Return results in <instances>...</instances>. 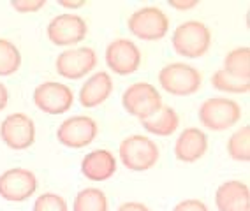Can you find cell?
Instances as JSON below:
<instances>
[{
    "label": "cell",
    "mask_w": 250,
    "mask_h": 211,
    "mask_svg": "<svg viewBox=\"0 0 250 211\" xmlns=\"http://www.w3.org/2000/svg\"><path fill=\"white\" fill-rule=\"evenodd\" d=\"M173 50L185 58H201L211 46V30L197 19L180 23L171 37Z\"/></svg>",
    "instance_id": "6da1fadb"
},
{
    "label": "cell",
    "mask_w": 250,
    "mask_h": 211,
    "mask_svg": "<svg viewBox=\"0 0 250 211\" xmlns=\"http://www.w3.org/2000/svg\"><path fill=\"white\" fill-rule=\"evenodd\" d=\"M120 160L129 171L143 173L150 171L161 158V150L155 141L146 135L132 134L127 135L118 146Z\"/></svg>",
    "instance_id": "7a4b0ae2"
},
{
    "label": "cell",
    "mask_w": 250,
    "mask_h": 211,
    "mask_svg": "<svg viewBox=\"0 0 250 211\" xmlns=\"http://www.w3.org/2000/svg\"><path fill=\"white\" fill-rule=\"evenodd\" d=\"M197 118L208 131L224 132L234 127L241 118V108L236 100L228 97H210L197 109Z\"/></svg>",
    "instance_id": "3957f363"
},
{
    "label": "cell",
    "mask_w": 250,
    "mask_h": 211,
    "mask_svg": "<svg viewBox=\"0 0 250 211\" xmlns=\"http://www.w3.org/2000/svg\"><path fill=\"white\" fill-rule=\"evenodd\" d=\"M159 85L167 94L176 97H187L201 90L203 74L194 65H188L185 62H173L161 69Z\"/></svg>",
    "instance_id": "277c9868"
},
{
    "label": "cell",
    "mask_w": 250,
    "mask_h": 211,
    "mask_svg": "<svg viewBox=\"0 0 250 211\" xmlns=\"http://www.w3.org/2000/svg\"><path fill=\"white\" fill-rule=\"evenodd\" d=\"M122 106L130 116H136L141 121L155 115L164 104H162V95L155 86L146 81H138L125 88L122 95Z\"/></svg>",
    "instance_id": "5b68a950"
},
{
    "label": "cell",
    "mask_w": 250,
    "mask_h": 211,
    "mask_svg": "<svg viewBox=\"0 0 250 211\" xmlns=\"http://www.w3.org/2000/svg\"><path fill=\"white\" fill-rule=\"evenodd\" d=\"M130 34L143 40L164 39L169 32V18L157 5H145L134 11L127 19Z\"/></svg>",
    "instance_id": "8992f818"
},
{
    "label": "cell",
    "mask_w": 250,
    "mask_h": 211,
    "mask_svg": "<svg viewBox=\"0 0 250 211\" xmlns=\"http://www.w3.org/2000/svg\"><path fill=\"white\" fill-rule=\"evenodd\" d=\"M99 134L97 121L86 115H76L63 120L57 129V139L60 144L72 150L85 148L95 141Z\"/></svg>",
    "instance_id": "52a82bcc"
},
{
    "label": "cell",
    "mask_w": 250,
    "mask_h": 211,
    "mask_svg": "<svg viewBox=\"0 0 250 211\" xmlns=\"http://www.w3.org/2000/svg\"><path fill=\"white\" fill-rule=\"evenodd\" d=\"M97 65V53L88 46H74L62 51L55 60V69L65 79H81Z\"/></svg>",
    "instance_id": "ba28073f"
},
{
    "label": "cell",
    "mask_w": 250,
    "mask_h": 211,
    "mask_svg": "<svg viewBox=\"0 0 250 211\" xmlns=\"http://www.w3.org/2000/svg\"><path fill=\"white\" fill-rule=\"evenodd\" d=\"M0 139L11 150H27L36 141V123L25 113H11L0 123Z\"/></svg>",
    "instance_id": "9c48e42d"
},
{
    "label": "cell",
    "mask_w": 250,
    "mask_h": 211,
    "mask_svg": "<svg viewBox=\"0 0 250 211\" xmlns=\"http://www.w3.org/2000/svg\"><path fill=\"white\" fill-rule=\"evenodd\" d=\"M46 34L55 46H71V48H74L78 42H81L86 37L88 25L80 14H58L48 23Z\"/></svg>",
    "instance_id": "30bf717a"
},
{
    "label": "cell",
    "mask_w": 250,
    "mask_h": 211,
    "mask_svg": "<svg viewBox=\"0 0 250 211\" xmlns=\"http://www.w3.org/2000/svg\"><path fill=\"white\" fill-rule=\"evenodd\" d=\"M34 104L48 115H62L72 108L74 92L58 81H44L34 90Z\"/></svg>",
    "instance_id": "8fae6325"
},
{
    "label": "cell",
    "mask_w": 250,
    "mask_h": 211,
    "mask_svg": "<svg viewBox=\"0 0 250 211\" xmlns=\"http://www.w3.org/2000/svg\"><path fill=\"white\" fill-rule=\"evenodd\" d=\"M37 176L25 167H13L0 174V197L9 202H23L37 190Z\"/></svg>",
    "instance_id": "7c38bea8"
},
{
    "label": "cell",
    "mask_w": 250,
    "mask_h": 211,
    "mask_svg": "<svg viewBox=\"0 0 250 211\" xmlns=\"http://www.w3.org/2000/svg\"><path fill=\"white\" fill-rule=\"evenodd\" d=\"M106 63L118 76H130L141 65V51L130 39H115L106 48Z\"/></svg>",
    "instance_id": "4fadbf2b"
},
{
    "label": "cell",
    "mask_w": 250,
    "mask_h": 211,
    "mask_svg": "<svg viewBox=\"0 0 250 211\" xmlns=\"http://www.w3.org/2000/svg\"><path fill=\"white\" fill-rule=\"evenodd\" d=\"M208 152V135L199 127H187L174 141V157L185 164L201 160Z\"/></svg>",
    "instance_id": "5bb4252c"
},
{
    "label": "cell",
    "mask_w": 250,
    "mask_h": 211,
    "mask_svg": "<svg viewBox=\"0 0 250 211\" xmlns=\"http://www.w3.org/2000/svg\"><path fill=\"white\" fill-rule=\"evenodd\" d=\"M215 204L219 211H250V190L245 181L229 180L215 192Z\"/></svg>",
    "instance_id": "9a60e30c"
},
{
    "label": "cell",
    "mask_w": 250,
    "mask_h": 211,
    "mask_svg": "<svg viewBox=\"0 0 250 211\" xmlns=\"http://www.w3.org/2000/svg\"><path fill=\"white\" fill-rule=\"evenodd\" d=\"M111 94H113V79L109 76V72L97 71L85 81V85L81 86L78 99H80V104L83 108L92 109L106 102Z\"/></svg>",
    "instance_id": "2e32d148"
},
{
    "label": "cell",
    "mask_w": 250,
    "mask_h": 211,
    "mask_svg": "<svg viewBox=\"0 0 250 211\" xmlns=\"http://www.w3.org/2000/svg\"><path fill=\"white\" fill-rule=\"evenodd\" d=\"M81 173L90 181H106L116 173V158L109 150H94L81 160Z\"/></svg>",
    "instance_id": "e0dca14e"
},
{
    "label": "cell",
    "mask_w": 250,
    "mask_h": 211,
    "mask_svg": "<svg viewBox=\"0 0 250 211\" xmlns=\"http://www.w3.org/2000/svg\"><path fill=\"white\" fill-rule=\"evenodd\" d=\"M141 125L146 132L159 137H167L178 131L180 118L178 113L174 111L171 106H162L155 115H152L146 120H141Z\"/></svg>",
    "instance_id": "ac0fdd59"
},
{
    "label": "cell",
    "mask_w": 250,
    "mask_h": 211,
    "mask_svg": "<svg viewBox=\"0 0 250 211\" xmlns=\"http://www.w3.org/2000/svg\"><path fill=\"white\" fill-rule=\"evenodd\" d=\"M224 71L238 77L250 81V50L249 46H240L231 50L224 58Z\"/></svg>",
    "instance_id": "d6986e66"
},
{
    "label": "cell",
    "mask_w": 250,
    "mask_h": 211,
    "mask_svg": "<svg viewBox=\"0 0 250 211\" xmlns=\"http://www.w3.org/2000/svg\"><path fill=\"white\" fill-rule=\"evenodd\" d=\"M72 211H107L106 193L97 187L80 190L72 202Z\"/></svg>",
    "instance_id": "ffe728a7"
},
{
    "label": "cell",
    "mask_w": 250,
    "mask_h": 211,
    "mask_svg": "<svg viewBox=\"0 0 250 211\" xmlns=\"http://www.w3.org/2000/svg\"><path fill=\"white\" fill-rule=\"evenodd\" d=\"M228 155L236 162L250 160V127L243 125L231 134L228 141Z\"/></svg>",
    "instance_id": "44dd1931"
},
{
    "label": "cell",
    "mask_w": 250,
    "mask_h": 211,
    "mask_svg": "<svg viewBox=\"0 0 250 211\" xmlns=\"http://www.w3.org/2000/svg\"><path fill=\"white\" fill-rule=\"evenodd\" d=\"M21 65V53L7 39H0V76H13Z\"/></svg>",
    "instance_id": "7402d4cb"
},
{
    "label": "cell",
    "mask_w": 250,
    "mask_h": 211,
    "mask_svg": "<svg viewBox=\"0 0 250 211\" xmlns=\"http://www.w3.org/2000/svg\"><path fill=\"white\" fill-rule=\"evenodd\" d=\"M211 85H213V88L226 92V94H249L250 90V81L238 79V77L228 74L224 69H219V71L213 72Z\"/></svg>",
    "instance_id": "603a6c76"
},
{
    "label": "cell",
    "mask_w": 250,
    "mask_h": 211,
    "mask_svg": "<svg viewBox=\"0 0 250 211\" xmlns=\"http://www.w3.org/2000/svg\"><path fill=\"white\" fill-rule=\"evenodd\" d=\"M34 211H69L67 202L60 193L46 192L36 199L34 202Z\"/></svg>",
    "instance_id": "cb8c5ba5"
},
{
    "label": "cell",
    "mask_w": 250,
    "mask_h": 211,
    "mask_svg": "<svg viewBox=\"0 0 250 211\" xmlns=\"http://www.w3.org/2000/svg\"><path fill=\"white\" fill-rule=\"evenodd\" d=\"M44 5H46V0H14V2H11V7L21 14L37 13Z\"/></svg>",
    "instance_id": "d4e9b609"
},
{
    "label": "cell",
    "mask_w": 250,
    "mask_h": 211,
    "mask_svg": "<svg viewBox=\"0 0 250 211\" xmlns=\"http://www.w3.org/2000/svg\"><path fill=\"white\" fill-rule=\"evenodd\" d=\"M173 211H210V210L199 199H185V201H180L173 208Z\"/></svg>",
    "instance_id": "484cf974"
},
{
    "label": "cell",
    "mask_w": 250,
    "mask_h": 211,
    "mask_svg": "<svg viewBox=\"0 0 250 211\" xmlns=\"http://www.w3.org/2000/svg\"><path fill=\"white\" fill-rule=\"evenodd\" d=\"M197 5H199L197 0H169V7L176 11H190Z\"/></svg>",
    "instance_id": "4316f807"
},
{
    "label": "cell",
    "mask_w": 250,
    "mask_h": 211,
    "mask_svg": "<svg viewBox=\"0 0 250 211\" xmlns=\"http://www.w3.org/2000/svg\"><path fill=\"white\" fill-rule=\"evenodd\" d=\"M116 211H150V208L146 204H143V202L129 201V202H124Z\"/></svg>",
    "instance_id": "83f0119b"
},
{
    "label": "cell",
    "mask_w": 250,
    "mask_h": 211,
    "mask_svg": "<svg viewBox=\"0 0 250 211\" xmlns=\"http://www.w3.org/2000/svg\"><path fill=\"white\" fill-rule=\"evenodd\" d=\"M58 5H62V7H65V9H81V7H85V0H78V2H67V0H57Z\"/></svg>",
    "instance_id": "f1b7e54d"
},
{
    "label": "cell",
    "mask_w": 250,
    "mask_h": 211,
    "mask_svg": "<svg viewBox=\"0 0 250 211\" xmlns=\"http://www.w3.org/2000/svg\"><path fill=\"white\" fill-rule=\"evenodd\" d=\"M7 102H9V90L5 88V85L0 83V111H4Z\"/></svg>",
    "instance_id": "f546056e"
}]
</instances>
